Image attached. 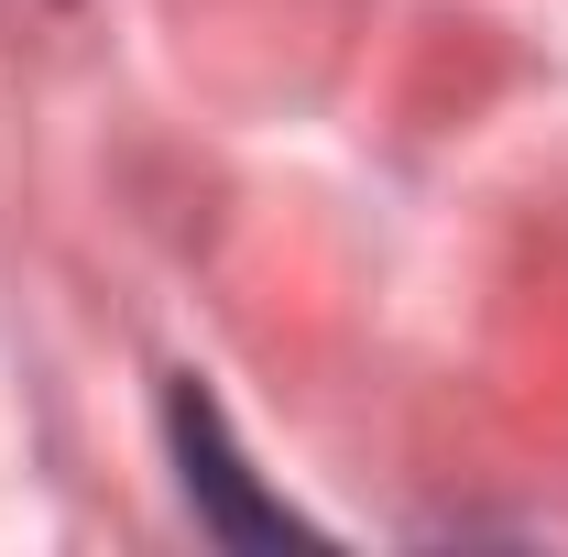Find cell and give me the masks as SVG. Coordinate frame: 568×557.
<instances>
[{
	"mask_svg": "<svg viewBox=\"0 0 568 557\" xmlns=\"http://www.w3.org/2000/svg\"><path fill=\"white\" fill-rule=\"evenodd\" d=\"M153 416H164V459H175V492H186L197 536H219V547H328V536H317V525H306V514L252 470V448H241L230 405H219L197 372H164Z\"/></svg>",
	"mask_w": 568,
	"mask_h": 557,
	"instance_id": "1",
	"label": "cell"
}]
</instances>
